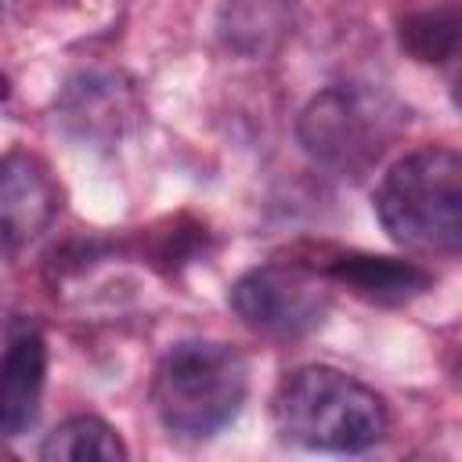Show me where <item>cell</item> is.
<instances>
[{
	"label": "cell",
	"mask_w": 462,
	"mask_h": 462,
	"mask_svg": "<svg viewBox=\"0 0 462 462\" xmlns=\"http://www.w3.org/2000/svg\"><path fill=\"white\" fill-rule=\"evenodd\" d=\"M0 213H4V245L14 253L32 242L58 213V184L51 170L29 152H7L0 177Z\"/></svg>",
	"instance_id": "cell-6"
},
{
	"label": "cell",
	"mask_w": 462,
	"mask_h": 462,
	"mask_svg": "<svg viewBox=\"0 0 462 462\" xmlns=\"http://www.w3.org/2000/svg\"><path fill=\"white\" fill-rule=\"evenodd\" d=\"M462 40V18L448 14V11H426L404 22L401 29V43L419 58V61H444L455 43Z\"/></svg>",
	"instance_id": "cell-10"
},
{
	"label": "cell",
	"mask_w": 462,
	"mask_h": 462,
	"mask_svg": "<svg viewBox=\"0 0 462 462\" xmlns=\"http://www.w3.org/2000/svg\"><path fill=\"white\" fill-rule=\"evenodd\" d=\"M455 105L462 108V83H458V90H455Z\"/></svg>",
	"instance_id": "cell-12"
},
{
	"label": "cell",
	"mask_w": 462,
	"mask_h": 462,
	"mask_svg": "<svg viewBox=\"0 0 462 462\" xmlns=\"http://www.w3.org/2000/svg\"><path fill=\"white\" fill-rule=\"evenodd\" d=\"M47 372V346L36 328L18 332L7 343L4 372H0V430L4 437H18L32 426Z\"/></svg>",
	"instance_id": "cell-7"
},
{
	"label": "cell",
	"mask_w": 462,
	"mask_h": 462,
	"mask_svg": "<svg viewBox=\"0 0 462 462\" xmlns=\"http://www.w3.org/2000/svg\"><path fill=\"white\" fill-rule=\"evenodd\" d=\"M455 379L462 383V350H458V365H455Z\"/></svg>",
	"instance_id": "cell-11"
},
{
	"label": "cell",
	"mask_w": 462,
	"mask_h": 462,
	"mask_svg": "<svg viewBox=\"0 0 462 462\" xmlns=\"http://www.w3.org/2000/svg\"><path fill=\"white\" fill-rule=\"evenodd\" d=\"M401 112L379 90L339 83L321 90L300 116V141L328 170L357 173L372 166L397 130Z\"/></svg>",
	"instance_id": "cell-4"
},
{
	"label": "cell",
	"mask_w": 462,
	"mask_h": 462,
	"mask_svg": "<svg viewBox=\"0 0 462 462\" xmlns=\"http://www.w3.org/2000/svg\"><path fill=\"white\" fill-rule=\"evenodd\" d=\"M375 213L386 235L411 253H462V152L401 155L375 188Z\"/></svg>",
	"instance_id": "cell-2"
},
{
	"label": "cell",
	"mask_w": 462,
	"mask_h": 462,
	"mask_svg": "<svg viewBox=\"0 0 462 462\" xmlns=\"http://www.w3.org/2000/svg\"><path fill=\"white\" fill-rule=\"evenodd\" d=\"M249 393V365L231 343H177L155 372V411L177 437H213Z\"/></svg>",
	"instance_id": "cell-3"
},
{
	"label": "cell",
	"mask_w": 462,
	"mask_h": 462,
	"mask_svg": "<svg viewBox=\"0 0 462 462\" xmlns=\"http://www.w3.org/2000/svg\"><path fill=\"white\" fill-rule=\"evenodd\" d=\"M271 419L285 440L314 451H365L390 430L386 401L328 365L289 372L274 390Z\"/></svg>",
	"instance_id": "cell-1"
},
{
	"label": "cell",
	"mask_w": 462,
	"mask_h": 462,
	"mask_svg": "<svg viewBox=\"0 0 462 462\" xmlns=\"http://www.w3.org/2000/svg\"><path fill=\"white\" fill-rule=\"evenodd\" d=\"M40 458L47 462H123L126 444L105 419L72 415L47 433V440L40 444Z\"/></svg>",
	"instance_id": "cell-9"
},
{
	"label": "cell",
	"mask_w": 462,
	"mask_h": 462,
	"mask_svg": "<svg viewBox=\"0 0 462 462\" xmlns=\"http://www.w3.org/2000/svg\"><path fill=\"white\" fill-rule=\"evenodd\" d=\"M328 274L307 263H260L245 271L231 289L235 314L249 328L278 339L307 336L318 328L328 314Z\"/></svg>",
	"instance_id": "cell-5"
},
{
	"label": "cell",
	"mask_w": 462,
	"mask_h": 462,
	"mask_svg": "<svg viewBox=\"0 0 462 462\" xmlns=\"http://www.w3.org/2000/svg\"><path fill=\"white\" fill-rule=\"evenodd\" d=\"M328 282L346 285L354 296L372 303H404L430 289V271H422L411 260L393 256H368V253H343L332 263L321 267Z\"/></svg>",
	"instance_id": "cell-8"
}]
</instances>
